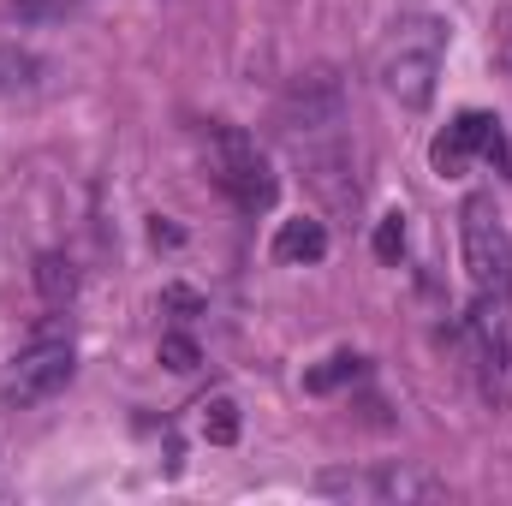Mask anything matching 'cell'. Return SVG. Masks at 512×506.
<instances>
[{"mask_svg": "<svg viewBox=\"0 0 512 506\" xmlns=\"http://www.w3.org/2000/svg\"><path fill=\"white\" fill-rule=\"evenodd\" d=\"M322 256H328V227H322L316 215L280 221V233H274V262H286V268H316Z\"/></svg>", "mask_w": 512, "mask_h": 506, "instance_id": "cell-8", "label": "cell"}, {"mask_svg": "<svg viewBox=\"0 0 512 506\" xmlns=\"http://www.w3.org/2000/svg\"><path fill=\"white\" fill-rule=\"evenodd\" d=\"M459 251H465V274H471V298L512 292V233L489 191L459 203Z\"/></svg>", "mask_w": 512, "mask_h": 506, "instance_id": "cell-4", "label": "cell"}, {"mask_svg": "<svg viewBox=\"0 0 512 506\" xmlns=\"http://www.w3.org/2000/svg\"><path fill=\"white\" fill-rule=\"evenodd\" d=\"M161 364L167 370H197V340L191 334H161Z\"/></svg>", "mask_w": 512, "mask_h": 506, "instance_id": "cell-14", "label": "cell"}, {"mask_svg": "<svg viewBox=\"0 0 512 506\" xmlns=\"http://www.w3.org/2000/svg\"><path fill=\"white\" fill-rule=\"evenodd\" d=\"M42 78V60L18 42H0V90H30Z\"/></svg>", "mask_w": 512, "mask_h": 506, "instance_id": "cell-11", "label": "cell"}, {"mask_svg": "<svg viewBox=\"0 0 512 506\" xmlns=\"http://www.w3.org/2000/svg\"><path fill=\"white\" fill-rule=\"evenodd\" d=\"M274 126H280V137H292V149L334 137V131L346 126V90H340V78L334 72H298L292 90L274 108Z\"/></svg>", "mask_w": 512, "mask_h": 506, "instance_id": "cell-6", "label": "cell"}, {"mask_svg": "<svg viewBox=\"0 0 512 506\" xmlns=\"http://www.w3.org/2000/svg\"><path fill=\"white\" fill-rule=\"evenodd\" d=\"M358 376H364V358H358V352H334L322 370H310V376H304V387H310V393H328V387L358 381Z\"/></svg>", "mask_w": 512, "mask_h": 506, "instance_id": "cell-12", "label": "cell"}, {"mask_svg": "<svg viewBox=\"0 0 512 506\" xmlns=\"http://www.w3.org/2000/svg\"><path fill=\"white\" fill-rule=\"evenodd\" d=\"M477 161H507V131L495 114H483V108H465L453 126L435 131V143H429V167L441 173V179H465Z\"/></svg>", "mask_w": 512, "mask_h": 506, "instance_id": "cell-7", "label": "cell"}, {"mask_svg": "<svg viewBox=\"0 0 512 506\" xmlns=\"http://www.w3.org/2000/svg\"><path fill=\"white\" fill-rule=\"evenodd\" d=\"M465 352H471V370H477L483 399H507L512 393V292L471 298Z\"/></svg>", "mask_w": 512, "mask_h": 506, "instance_id": "cell-5", "label": "cell"}, {"mask_svg": "<svg viewBox=\"0 0 512 506\" xmlns=\"http://www.w3.org/2000/svg\"><path fill=\"white\" fill-rule=\"evenodd\" d=\"M78 370V340H72V322H42L6 364H0V405L6 411H30V405H48Z\"/></svg>", "mask_w": 512, "mask_h": 506, "instance_id": "cell-2", "label": "cell"}, {"mask_svg": "<svg viewBox=\"0 0 512 506\" xmlns=\"http://www.w3.org/2000/svg\"><path fill=\"white\" fill-rule=\"evenodd\" d=\"M36 292H42V304H72L78 298V262L72 256H60V251H48V256H36Z\"/></svg>", "mask_w": 512, "mask_h": 506, "instance_id": "cell-9", "label": "cell"}, {"mask_svg": "<svg viewBox=\"0 0 512 506\" xmlns=\"http://www.w3.org/2000/svg\"><path fill=\"white\" fill-rule=\"evenodd\" d=\"M197 411H203V417H197L203 441H215V447H233V441H239V405H233V393H215V399H203Z\"/></svg>", "mask_w": 512, "mask_h": 506, "instance_id": "cell-10", "label": "cell"}, {"mask_svg": "<svg viewBox=\"0 0 512 506\" xmlns=\"http://www.w3.org/2000/svg\"><path fill=\"white\" fill-rule=\"evenodd\" d=\"M203 161H209V179L221 185V197L239 209V215H268L274 209V167L268 155L256 149L251 131L239 126H209L203 131Z\"/></svg>", "mask_w": 512, "mask_h": 506, "instance_id": "cell-3", "label": "cell"}, {"mask_svg": "<svg viewBox=\"0 0 512 506\" xmlns=\"http://www.w3.org/2000/svg\"><path fill=\"white\" fill-rule=\"evenodd\" d=\"M441 60H447V24H441V18H399L382 42V60H376L382 90L399 108L423 114V108L435 102Z\"/></svg>", "mask_w": 512, "mask_h": 506, "instance_id": "cell-1", "label": "cell"}, {"mask_svg": "<svg viewBox=\"0 0 512 506\" xmlns=\"http://www.w3.org/2000/svg\"><path fill=\"white\" fill-rule=\"evenodd\" d=\"M376 256L382 262H399L405 256V215H382L376 221Z\"/></svg>", "mask_w": 512, "mask_h": 506, "instance_id": "cell-13", "label": "cell"}]
</instances>
